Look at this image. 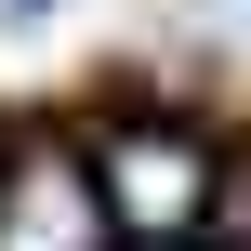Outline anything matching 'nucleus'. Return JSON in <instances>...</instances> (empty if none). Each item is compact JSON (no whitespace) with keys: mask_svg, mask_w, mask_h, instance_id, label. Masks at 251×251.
Masks as SVG:
<instances>
[{"mask_svg":"<svg viewBox=\"0 0 251 251\" xmlns=\"http://www.w3.org/2000/svg\"><path fill=\"white\" fill-rule=\"evenodd\" d=\"M0 159H13V146H0Z\"/></svg>","mask_w":251,"mask_h":251,"instance_id":"obj_4","label":"nucleus"},{"mask_svg":"<svg viewBox=\"0 0 251 251\" xmlns=\"http://www.w3.org/2000/svg\"><path fill=\"white\" fill-rule=\"evenodd\" d=\"M106 199H93V146H13L0 159V251H106Z\"/></svg>","mask_w":251,"mask_h":251,"instance_id":"obj_2","label":"nucleus"},{"mask_svg":"<svg viewBox=\"0 0 251 251\" xmlns=\"http://www.w3.org/2000/svg\"><path fill=\"white\" fill-rule=\"evenodd\" d=\"M40 13H53V0H0V26H40Z\"/></svg>","mask_w":251,"mask_h":251,"instance_id":"obj_3","label":"nucleus"},{"mask_svg":"<svg viewBox=\"0 0 251 251\" xmlns=\"http://www.w3.org/2000/svg\"><path fill=\"white\" fill-rule=\"evenodd\" d=\"M93 199L119 251H212L225 225V146L199 119H106L93 132Z\"/></svg>","mask_w":251,"mask_h":251,"instance_id":"obj_1","label":"nucleus"}]
</instances>
